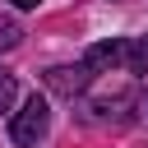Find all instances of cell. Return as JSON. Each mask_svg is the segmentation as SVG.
Returning a JSON list of instances; mask_svg holds the SVG:
<instances>
[{"label":"cell","mask_w":148,"mask_h":148,"mask_svg":"<svg viewBox=\"0 0 148 148\" xmlns=\"http://www.w3.org/2000/svg\"><path fill=\"white\" fill-rule=\"evenodd\" d=\"M9 5H14V9H37L42 0H9Z\"/></svg>","instance_id":"obj_7"},{"label":"cell","mask_w":148,"mask_h":148,"mask_svg":"<svg viewBox=\"0 0 148 148\" xmlns=\"http://www.w3.org/2000/svg\"><path fill=\"white\" fill-rule=\"evenodd\" d=\"M139 116L148 120V92H139Z\"/></svg>","instance_id":"obj_8"},{"label":"cell","mask_w":148,"mask_h":148,"mask_svg":"<svg viewBox=\"0 0 148 148\" xmlns=\"http://www.w3.org/2000/svg\"><path fill=\"white\" fill-rule=\"evenodd\" d=\"M130 106H139V92H111V97L83 102V106H79V116H83L88 125H125V120H134V116H130Z\"/></svg>","instance_id":"obj_3"},{"label":"cell","mask_w":148,"mask_h":148,"mask_svg":"<svg viewBox=\"0 0 148 148\" xmlns=\"http://www.w3.org/2000/svg\"><path fill=\"white\" fill-rule=\"evenodd\" d=\"M14 97H18V79L0 69V111H9V106H14Z\"/></svg>","instance_id":"obj_6"},{"label":"cell","mask_w":148,"mask_h":148,"mask_svg":"<svg viewBox=\"0 0 148 148\" xmlns=\"http://www.w3.org/2000/svg\"><path fill=\"white\" fill-rule=\"evenodd\" d=\"M46 125H51V106H46V97H28L23 102V111L14 116V125H9V139H14V148H37V139L46 134Z\"/></svg>","instance_id":"obj_2"},{"label":"cell","mask_w":148,"mask_h":148,"mask_svg":"<svg viewBox=\"0 0 148 148\" xmlns=\"http://www.w3.org/2000/svg\"><path fill=\"white\" fill-rule=\"evenodd\" d=\"M18 42H23V28L14 18H0V51H14Z\"/></svg>","instance_id":"obj_5"},{"label":"cell","mask_w":148,"mask_h":148,"mask_svg":"<svg viewBox=\"0 0 148 148\" xmlns=\"http://www.w3.org/2000/svg\"><path fill=\"white\" fill-rule=\"evenodd\" d=\"M83 60H88L97 74H106V69L148 74V37H111V42H97V46H88Z\"/></svg>","instance_id":"obj_1"},{"label":"cell","mask_w":148,"mask_h":148,"mask_svg":"<svg viewBox=\"0 0 148 148\" xmlns=\"http://www.w3.org/2000/svg\"><path fill=\"white\" fill-rule=\"evenodd\" d=\"M92 79H97V69H92L88 60H79V65H51V69L42 74V83H46L56 97H79V92H88Z\"/></svg>","instance_id":"obj_4"}]
</instances>
